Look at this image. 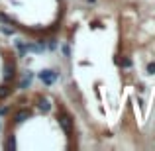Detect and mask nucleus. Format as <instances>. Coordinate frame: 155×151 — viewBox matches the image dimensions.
Here are the masks:
<instances>
[{"label":"nucleus","instance_id":"obj_1","mask_svg":"<svg viewBox=\"0 0 155 151\" xmlns=\"http://www.w3.org/2000/svg\"><path fill=\"white\" fill-rule=\"evenodd\" d=\"M57 124H59L61 130H63L65 136L73 137V133H75V122H73L71 114H69L65 108H61V106H59V110H57Z\"/></svg>","mask_w":155,"mask_h":151},{"label":"nucleus","instance_id":"obj_2","mask_svg":"<svg viewBox=\"0 0 155 151\" xmlns=\"http://www.w3.org/2000/svg\"><path fill=\"white\" fill-rule=\"evenodd\" d=\"M38 79L41 80L43 87H53V84L57 83V79H59V73L53 71V69H41V71L38 73Z\"/></svg>","mask_w":155,"mask_h":151},{"label":"nucleus","instance_id":"obj_3","mask_svg":"<svg viewBox=\"0 0 155 151\" xmlns=\"http://www.w3.org/2000/svg\"><path fill=\"white\" fill-rule=\"evenodd\" d=\"M31 116H34L31 108L24 106V108H20V110H16V112H14V116H12V124H14V126H20V124H24L26 120H30Z\"/></svg>","mask_w":155,"mask_h":151},{"label":"nucleus","instance_id":"obj_4","mask_svg":"<svg viewBox=\"0 0 155 151\" xmlns=\"http://www.w3.org/2000/svg\"><path fill=\"white\" fill-rule=\"evenodd\" d=\"M16 77H18V69H16V63L14 59H8L6 65H4V83H12V80H16Z\"/></svg>","mask_w":155,"mask_h":151},{"label":"nucleus","instance_id":"obj_5","mask_svg":"<svg viewBox=\"0 0 155 151\" xmlns=\"http://www.w3.org/2000/svg\"><path fill=\"white\" fill-rule=\"evenodd\" d=\"M34 77H35V73H31V71H26L22 75V79H20V83H18V88L20 90H28V88L31 87V83H34Z\"/></svg>","mask_w":155,"mask_h":151},{"label":"nucleus","instance_id":"obj_6","mask_svg":"<svg viewBox=\"0 0 155 151\" xmlns=\"http://www.w3.org/2000/svg\"><path fill=\"white\" fill-rule=\"evenodd\" d=\"M35 106H38V110H39V112H43V114H49L51 112V100L45 98V96H38Z\"/></svg>","mask_w":155,"mask_h":151},{"label":"nucleus","instance_id":"obj_7","mask_svg":"<svg viewBox=\"0 0 155 151\" xmlns=\"http://www.w3.org/2000/svg\"><path fill=\"white\" fill-rule=\"evenodd\" d=\"M14 92V88H12V84L10 83H4V84H0V100H6L8 96Z\"/></svg>","mask_w":155,"mask_h":151},{"label":"nucleus","instance_id":"obj_8","mask_svg":"<svg viewBox=\"0 0 155 151\" xmlns=\"http://www.w3.org/2000/svg\"><path fill=\"white\" fill-rule=\"evenodd\" d=\"M14 45H16V49H18L20 57H26L28 55V41H24V39H16Z\"/></svg>","mask_w":155,"mask_h":151},{"label":"nucleus","instance_id":"obj_9","mask_svg":"<svg viewBox=\"0 0 155 151\" xmlns=\"http://www.w3.org/2000/svg\"><path fill=\"white\" fill-rule=\"evenodd\" d=\"M120 65H122V67H124V69H132V57H128V55H124V57H122V61H120Z\"/></svg>","mask_w":155,"mask_h":151},{"label":"nucleus","instance_id":"obj_10","mask_svg":"<svg viewBox=\"0 0 155 151\" xmlns=\"http://www.w3.org/2000/svg\"><path fill=\"white\" fill-rule=\"evenodd\" d=\"M45 45H47V49H57V39L55 38H51V39H47V41H45Z\"/></svg>","mask_w":155,"mask_h":151},{"label":"nucleus","instance_id":"obj_11","mask_svg":"<svg viewBox=\"0 0 155 151\" xmlns=\"http://www.w3.org/2000/svg\"><path fill=\"white\" fill-rule=\"evenodd\" d=\"M145 73H147V75H155V61H149V63H147Z\"/></svg>","mask_w":155,"mask_h":151},{"label":"nucleus","instance_id":"obj_12","mask_svg":"<svg viewBox=\"0 0 155 151\" xmlns=\"http://www.w3.org/2000/svg\"><path fill=\"white\" fill-rule=\"evenodd\" d=\"M61 51H63V55H65V57L71 55V49H69V45H63V47H61Z\"/></svg>","mask_w":155,"mask_h":151},{"label":"nucleus","instance_id":"obj_13","mask_svg":"<svg viewBox=\"0 0 155 151\" xmlns=\"http://www.w3.org/2000/svg\"><path fill=\"white\" fill-rule=\"evenodd\" d=\"M8 110H10L8 106H4V108H0V116H4V114H8Z\"/></svg>","mask_w":155,"mask_h":151},{"label":"nucleus","instance_id":"obj_14","mask_svg":"<svg viewBox=\"0 0 155 151\" xmlns=\"http://www.w3.org/2000/svg\"><path fill=\"white\" fill-rule=\"evenodd\" d=\"M87 4H96V0H87Z\"/></svg>","mask_w":155,"mask_h":151},{"label":"nucleus","instance_id":"obj_15","mask_svg":"<svg viewBox=\"0 0 155 151\" xmlns=\"http://www.w3.org/2000/svg\"><path fill=\"white\" fill-rule=\"evenodd\" d=\"M0 130H2V124H0Z\"/></svg>","mask_w":155,"mask_h":151}]
</instances>
